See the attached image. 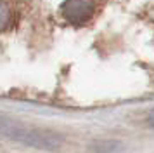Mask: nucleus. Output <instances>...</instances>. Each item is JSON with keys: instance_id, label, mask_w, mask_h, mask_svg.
<instances>
[{"instance_id": "obj_2", "label": "nucleus", "mask_w": 154, "mask_h": 153, "mask_svg": "<svg viewBox=\"0 0 154 153\" xmlns=\"http://www.w3.org/2000/svg\"><path fill=\"white\" fill-rule=\"evenodd\" d=\"M95 9V0H64V4L61 5V14L71 24H83L92 19Z\"/></svg>"}, {"instance_id": "obj_4", "label": "nucleus", "mask_w": 154, "mask_h": 153, "mask_svg": "<svg viewBox=\"0 0 154 153\" xmlns=\"http://www.w3.org/2000/svg\"><path fill=\"white\" fill-rule=\"evenodd\" d=\"M147 124H149L151 129H154V110L149 113V117H147Z\"/></svg>"}, {"instance_id": "obj_3", "label": "nucleus", "mask_w": 154, "mask_h": 153, "mask_svg": "<svg viewBox=\"0 0 154 153\" xmlns=\"http://www.w3.org/2000/svg\"><path fill=\"white\" fill-rule=\"evenodd\" d=\"M0 12H2L0 26H2V31H5V30L9 28V19H12V9H9V5L4 2V4H2V9H0Z\"/></svg>"}, {"instance_id": "obj_1", "label": "nucleus", "mask_w": 154, "mask_h": 153, "mask_svg": "<svg viewBox=\"0 0 154 153\" xmlns=\"http://www.w3.org/2000/svg\"><path fill=\"white\" fill-rule=\"evenodd\" d=\"M2 132L5 138L12 139V141L33 146V148H40V150H47V151H57L64 145V138L59 132L49 131V129L26 127L12 120L9 122L5 117L2 118Z\"/></svg>"}]
</instances>
